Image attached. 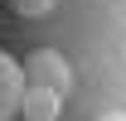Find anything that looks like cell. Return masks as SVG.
I'll return each mask as SVG.
<instances>
[{
  "mask_svg": "<svg viewBox=\"0 0 126 121\" xmlns=\"http://www.w3.org/2000/svg\"><path fill=\"white\" fill-rule=\"evenodd\" d=\"M53 5L58 0H10V10L19 19H44V15H53Z\"/></svg>",
  "mask_w": 126,
  "mask_h": 121,
  "instance_id": "cell-4",
  "label": "cell"
},
{
  "mask_svg": "<svg viewBox=\"0 0 126 121\" xmlns=\"http://www.w3.org/2000/svg\"><path fill=\"white\" fill-rule=\"evenodd\" d=\"M19 73H24V87H48V92H58V97H68V87H73V68H68V58H63L58 48L24 53Z\"/></svg>",
  "mask_w": 126,
  "mask_h": 121,
  "instance_id": "cell-1",
  "label": "cell"
},
{
  "mask_svg": "<svg viewBox=\"0 0 126 121\" xmlns=\"http://www.w3.org/2000/svg\"><path fill=\"white\" fill-rule=\"evenodd\" d=\"M19 92H24V73H19V58L0 48V121H15Z\"/></svg>",
  "mask_w": 126,
  "mask_h": 121,
  "instance_id": "cell-3",
  "label": "cell"
},
{
  "mask_svg": "<svg viewBox=\"0 0 126 121\" xmlns=\"http://www.w3.org/2000/svg\"><path fill=\"white\" fill-rule=\"evenodd\" d=\"M102 121H126V111H111V116H102Z\"/></svg>",
  "mask_w": 126,
  "mask_h": 121,
  "instance_id": "cell-5",
  "label": "cell"
},
{
  "mask_svg": "<svg viewBox=\"0 0 126 121\" xmlns=\"http://www.w3.org/2000/svg\"><path fill=\"white\" fill-rule=\"evenodd\" d=\"M63 116V97L48 87H24L15 106V121H58Z\"/></svg>",
  "mask_w": 126,
  "mask_h": 121,
  "instance_id": "cell-2",
  "label": "cell"
}]
</instances>
